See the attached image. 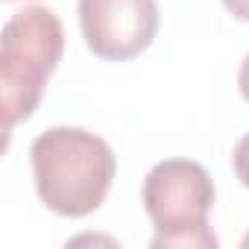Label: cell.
Returning <instances> with one entry per match:
<instances>
[{"instance_id": "cell-1", "label": "cell", "mask_w": 249, "mask_h": 249, "mask_svg": "<svg viewBox=\"0 0 249 249\" xmlns=\"http://www.w3.org/2000/svg\"><path fill=\"white\" fill-rule=\"evenodd\" d=\"M38 199L59 217L94 214L114 182L117 161L111 147L79 126H53L30 147Z\"/></svg>"}, {"instance_id": "cell-2", "label": "cell", "mask_w": 249, "mask_h": 249, "mask_svg": "<svg viewBox=\"0 0 249 249\" xmlns=\"http://www.w3.org/2000/svg\"><path fill=\"white\" fill-rule=\"evenodd\" d=\"M65 53V27L47 6H24L3 24L0 38V91H3V126L33 117L44 85Z\"/></svg>"}, {"instance_id": "cell-3", "label": "cell", "mask_w": 249, "mask_h": 249, "mask_svg": "<svg viewBox=\"0 0 249 249\" xmlns=\"http://www.w3.org/2000/svg\"><path fill=\"white\" fill-rule=\"evenodd\" d=\"M141 202L156 229L150 246L214 249L220 243L208 226V214L214 208V182L199 161H159L144 179Z\"/></svg>"}, {"instance_id": "cell-4", "label": "cell", "mask_w": 249, "mask_h": 249, "mask_svg": "<svg viewBox=\"0 0 249 249\" xmlns=\"http://www.w3.org/2000/svg\"><path fill=\"white\" fill-rule=\"evenodd\" d=\"M79 30L85 47L106 62L141 56L159 33L156 0H79Z\"/></svg>"}, {"instance_id": "cell-5", "label": "cell", "mask_w": 249, "mask_h": 249, "mask_svg": "<svg viewBox=\"0 0 249 249\" xmlns=\"http://www.w3.org/2000/svg\"><path fill=\"white\" fill-rule=\"evenodd\" d=\"M231 170H234L237 182L249 191V132L234 144V153H231Z\"/></svg>"}, {"instance_id": "cell-6", "label": "cell", "mask_w": 249, "mask_h": 249, "mask_svg": "<svg viewBox=\"0 0 249 249\" xmlns=\"http://www.w3.org/2000/svg\"><path fill=\"white\" fill-rule=\"evenodd\" d=\"M223 6H226L237 21H246V24H249V0H223Z\"/></svg>"}, {"instance_id": "cell-7", "label": "cell", "mask_w": 249, "mask_h": 249, "mask_svg": "<svg viewBox=\"0 0 249 249\" xmlns=\"http://www.w3.org/2000/svg\"><path fill=\"white\" fill-rule=\"evenodd\" d=\"M237 88H240V97L249 103V53H246V59H243V65H240V73H237Z\"/></svg>"}, {"instance_id": "cell-8", "label": "cell", "mask_w": 249, "mask_h": 249, "mask_svg": "<svg viewBox=\"0 0 249 249\" xmlns=\"http://www.w3.org/2000/svg\"><path fill=\"white\" fill-rule=\"evenodd\" d=\"M243 246H249V234H246V237H243Z\"/></svg>"}]
</instances>
